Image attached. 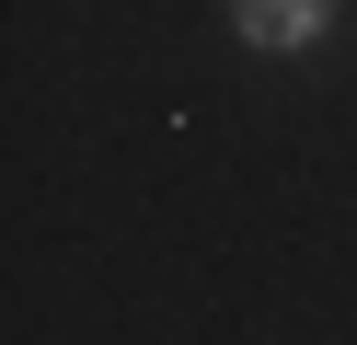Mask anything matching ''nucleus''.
Instances as JSON below:
<instances>
[{
    "mask_svg": "<svg viewBox=\"0 0 357 345\" xmlns=\"http://www.w3.org/2000/svg\"><path fill=\"white\" fill-rule=\"evenodd\" d=\"M334 0H231V35L254 46V58H300V46H323Z\"/></svg>",
    "mask_w": 357,
    "mask_h": 345,
    "instance_id": "nucleus-1",
    "label": "nucleus"
}]
</instances>
